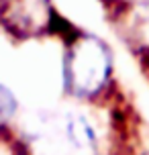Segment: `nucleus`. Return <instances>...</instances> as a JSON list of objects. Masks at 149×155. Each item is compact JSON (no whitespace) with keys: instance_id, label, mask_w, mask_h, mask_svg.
Returning <instances> with one entry per match:
<instances>
[{"instance_id":"5","label":"nucleus","mask_w":149,"mask_h":155,"mask_svg":"<svg viewBox=\"0 0 149 155\" xmlns=\"http://www.w3.org/2000/svg\"><path fill=\"white\" fill-rule=\"evenodd\" d=\"M16 108H18V102H16L15 94L10 92L4 84H0V129L15 116Z\"/></svg>"},{"instance_id":"2","label":"nucleus","mask_w":149,"mask_h":155,"mask_svg":"<svg viewBox=\"0 0 149 155\" xmlns=\"http://www.w3.org/2000/svg\"><path fill=\"white\" fill-rule=\"evenodd\" d=\"M112 74V53L102 39L76 33L63 55V90L76 98H92L104 90Z\"/></svg>"},{"instance_id":"3","label":"nucleus","mask_w":149,"mask_h":155,"mask_svg":"<svg viewBox=\"0 0 149 155\" xmlns=\"http://www.w3.org/2000/svg\"><path fill=\"white\" fill-rule=\"evenodd\" d=\"M55 16L51 0H0V25L18 39L49 33Z\"/></svg>"},{"instance_id":"4","label":"nucleus","mask_w":149,"mask_h":155,"mask_svg":"<svg viewBox=\"0 0 149 155\" xmlns=\"http://www.w3.org/2000/svg\"><path fill=\"white\" fill-rule=\"evenodd\" d=\"M123 33L133 49L149 55V0L123 12Z\"/></svg>"},{"instance_id":"1","label":"nucleus","mask_w":149,"mask_h":155,"mask_svg":"<svg viewBox=\"0 0 149 155\" xmlns=\"http://www.w3.org/2000/svg\"><path fill=\"white\" fill-rule=\"evenodd\" d=\"M21 147L25 155H96L98 139L92 123L84 114L51 110L27 123Z\"/></svg>"}]
</instances>
